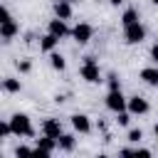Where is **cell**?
Here are the masks:
<instances>
[{
	"mask_svg": "<svg viewBox=\"0 0 158 158\" xmlns=\"http://www.w3.org/2000/svg\"><path fill=\"white\" fill-rule=\"evenodd\" d=\"M10 126H12V133L15 136H25V138H32L35 136V128H32V121L27 114H15L10 118Z\"/></svg>",
	"mask_w": 158,
	"mask_h": 158,
	"instance_id": "obj_1",
	"label": "cell"
},
{
	"mask_svg": "<svg viewBox=\"0 0 158 158\" xmlns=\"http://www.w3.org/2000/svg\"><path fill=\"white\" fill-rule=\"evenodd\" d=\"M79 74H81V79L89 81V84H99V81H101V72H99V64H96L94 57H84V64H81Z\"/></svg>",
	"mask_w": 158,
	"mask_h": 158,
	"instance_id": "obj_2",
	"label": "cell"
},
{
	"mask_svg": "<svg viewBox=\"0 0 158 158\" xmlns=\"http://www.w3.org/2000/svg\"><path fill=\"white\" fill-rule=\"evenodd\" d=\"M123 40H126L128 44H141V42L146 40V27H143L141 22H133V25L123 27Z\"/></svg>",
	"mask_w": 158,
	"mask_h": 158,
	"instance_id": "obj_3",
	"label": "cell"
},
{
	"mask_svg": "<svg viewBox=\"0 0 158 158\" xmlns=\"http://www.w3.org/2000/svg\"><path fill=\"white\" fill-rule=\"evenodd\" d=\"M106 109H109V111H114V114H118V111L128 109V99L121 94V89H116V91H109V94H106Z\"/></svg>",
	"mask_w": 158,
	"mask_h": 158,
	"instance_id": "obj_4",
	"label": "cell"
},
{
	"mask_svg": "<svg viewBox=\"0 0 158 158\" xmlns=\"http://www.w3.org/2000/svg\"><path fill=\"white\" fill-rule=\"evenodd\" d=\"M54 148H59L57 138H49L44 133H42V138L35 141V156H49V153H54Z\"/></svg>",
	"mask_w": 158,
	"mask_h": 158,
	"instance_id": "obj_5",
	"label": "cell"
},
{
	"mask_svg": "<svg viewBox=\"0 0 158 158\" xmlns=\"http://www.w3.org/2000/svg\"><path fill=\"white\" fill-rule=\"evenodd\" d=\"M91 35H94V27H91L89 22H79V25H74V30H72L74 42H79V44H86V42L91 40Z\"/></svg>",
	"mask_w": 158,
	"mask_h": 158,
	"instance_id": "obj_6",
	"label": "cell"
},
{
	"mask_svg": "<svg viewBox=\"0 0 158 158\" xmlns=\"http://www.w3.org/2000/svg\"><path fill=\"white\" fill-rule=\"evenodd\" d=\"M148 101L143 99V96H131L128 99V111L133 114V116H143V114H148Z\"/></svg>",
	"mask_w": 158,
	"mask_h": 158,
	"instance_id": "obj_7",
	"label": "cell"
},
{
	"mask_svg": "<svg viewBox=\"0 0 158 158\" xmlns=\"http://www.w3.org/2000/svg\"><path fill=\"white\" fill-rule=\"evenodd\" d=\"M42 133L49 136V138H57V141H59V136H62L64 131H62V123H59L57 118H47V121L42 123Z\"/></svg>",
	"mask_w": 158,
	"mask_h": 158,
	"instance_id": "obj_8",
	"label": "cell"
},
{
	"mask_svg": "<svg viewBox=\"0 0 158 158\" xmlns=\"http://www.w3.org/2000/svg\"><path fill=\"white\" fill-rule=\"evenodd\" d=\"M17 32H20V27H17V22H15L12 17L0 22V35H2V40H5V42H10V40H12Z\"/></svg>",
	"mask_w": 158,
	"mask_h": 158,
	"instance_id": "obj_9",
	"label": "cell"
},
{
	"mask_svg": "<svg viewBox=\"0 0 158 158\" xmlns=\"http://www.w3.org/2000/svg\"><path fill=\"white\" fill-rule=\"evenodd\" d=\"M49 32L54 35V37H67V35H72V30L67 27V20H62V17H54L52 22H49Z\"/></svg>",
	"mask_w": 158,
	"mask_h": 158,
	"instance_id": "obj_10",
	"label": "cell"
},
{
	"mask_svg": "<svg viewBox=\"0 0 158 158\" xmlns=\"http://www.w3.org/2000/svg\"><path fill=\"white\" fill-rule=\"evenodd\" d=\"M72 126H74V131H79V133H89V131H91V121H89L86 114H74V116H72Z\"/></svg>",
	"mask_w": 158,
	"mask_h": 158,
	"instance_id": "obj_11",
	"label": "cell"
},
{
	"mask_svg": "<svg viewBox=\"0 0 158 158\" xmlns=\"http://www.w3.org/2000/svg\"><path fill=\"white\" fill-rule=\"evenodd\" d=\"M54 17L69 20V17H72V2H69V0H57V2H54Z\"/></svg>",
	"mask_w": 158,
	"mask_h": 158,
	"instance_id": "obj_12",
	"label": "cell"
},
{
	"mask_svg": "<svg viewBox=\"0 0 158 158\" xmlns=\"http://www.w3.org/2000/svg\"><path fill=\"white\" fill-rule=\"evenodd\" d=\"M141 79H143L148 86H158V67H146V69H141Z\"/></svg>",
	"mask_w": 158,
	"mask_h": 158,
	"instance_id": "obj_13",
	"label": "cell"
},
{
	"mask_svg": "<svg viewBox=\"0 0 158 158\" xmlns=\"http://www.w3.org/2000/svg\"><path fill=\"white\" fill-rule=\"evenodd\" d=\"M57 42H59V37H54L52 32H47V35H44V37L40 40V49L49 54V52H54V47H57Z\"/></svg>",
	"mask_w": 158,
	"mask_h": 158,
	"instance_id": "obj_14",
	"label": "cell"
},
{
	"mask_svg": "<svg viewBox=\"0 0 158 158\" xmlns=\"http://www.w3.org/2000/svg\"><path fill=\"white\" fill-rule=\"evenodd\" d=\"M2 89H5L7 94H17V91L22 89V84H20V79H15V77H5V79H2Z\"/></svg>",
	"mask_w": 158,
	"mask_h": 158,
	"instance_id": "obj_15",
	"label": "cell"
},
{
	"mask_svg": "<svg viewBox=\"0 0 158 158\" xmlns=\"http://www.w3.org/2000/svg\"><path fill=\"white\" fill-rule=\"evenodd\" d=\"M57 143H59V151H67V153H69V151H74V143H77V141H74L72 133H62Z\"/></svg>",
	"mask_w": 158,
	"mask_h": 158,
	"instance_id": "obj_16",
	"label": "cell"
},
{
	"mask_svg": "<svg viewBox=\"0 0 158 158\" xmlns=\"http://www.w3.org/2000/svg\"><path fill=\"white\" fill-rule=\"evenodd\" d=\"M133 22H138V10H136V7H128V10L121 15V25L128 27V25H133Z\"/></svg>",
	"mask_w": 158,
	"mask_h": 158,
	"instance_id": "obj_17",
	"label": "cell"
},
{
	"mask_svg": "<svg viewBox=\"0 0 158 158\" xmlns=\"http://www.w3.org/2000/svg\"><path fill=\"white\" fill-rule=\"evenodd\" d=\"M49 64H52V69H57V72H64V67H67V62H64V57H62L59 52H49Z\"/></svg>",
	"mask_w": 158,
	"mask_h": 158,
	"instance_id": "obj_18",
	"label": "cell"
},
{
	"mask_svg": "<svg viewBox=\"0 0 158 158\" xmlns=\"http://www.w3.org/2000/svg\"><path fill=\"white\" fill-rule=\"evenodd\" d=\"M131 116H133V114H131L128 109H123V111L116 114V123H118V126H128V123H131Z\"/></svg>",
	"mask_w": 158,
	"mask_h": 158,
	"instance_id": "obj_19",
	"label": "cell"
},
{
	"mask_svg": "<svg viewBox=\"0 0 158 158\" xmlns=\"http://www.w3.org/2000/svg\"><path fill=\"white\" fill-rule=\"evenodd\" d=\"M106 84H109V91H116V89H121V81H118V77H116V74H109Z\"/></svg>",
	"mask_w": 158,
	"mask_h": 158,
	"instance_id": "obj_20",
	"label": "cell"
},
{
	"mask_svg": "<svg viewBox=\"0 0 158 158\" xmlns=\"http://www.w3.org/2000/svg\"><path fill=\"white\" fill-rule=\"evenodd\" d=\"M7 136H15V133H12L10 121H2V123H0V138H7Z\"/></svg>",
	"mask_w": 158,
	"mask_h": 158,
	"instance_id": "obj_21",
	"label": "cell"
},
{
	"mask_svg": "<svg viewBox=\"0 0 158 158\" xmlns=\"http://www.w3.org/2000/svg\"><path fill=\"white\" fill-rule=\"evenodd\" d=\"M141 138H143V131H141V128H131V131H128V141H131V143H138Z\"/></svg>",
	"mask_w": 158,
	"mask_h": 158,
	"instance_id": "obj_22",
	"label": "cell"
},
{
	"mask_svg": "<svg viewBox=\"0 0 158 158\" xmlns=\"http://www.w3.org/2000/svg\"><path fill=\"white\" fill-rule=\"evenodd\" d=\"M17 69H20V72H22V74H27V72H30V69H32V64H30V62H27V59H22V62H17Z\"/></svg>",
	"mask_w": 158,
	"mask_h": 158,
	"instance_id": "obj_23",
	"label": "cell"
},
{
	"mask_svg": "<svg viewBox=\"0 0 158 158\" xmlns=\"http://www.w3.org/2000/svg\"><path fill=\"white\" fill-rule=\"evenodd\" d=\"M151 59H153V62L158 64V42H156V44L151 47Z\"/></svg>",
	"mask_w": 158,
	"mask_h": 158,
	"instance_id": "obj_24",
	"label": "cell"
},
{
	"mask_svg": "<svg viewBox=\"0 0 158 158\" xmlns=\"http://www.w3.org/2000/svg\"><path fill=\"white\" fill-rule=\"evenodd\" d=\"M109 2H111V5H121L123 0H109Z\"/></svg>",
	"mask_w": 158,
	"mask_h": 158,
	"instance_id": "obj_25",
	"label": "cell"
},
{
	"mask_svg": "<svg viewBox=\"0 0 158 158\" xmlns=\"http://www.w3.org/2000/svg\"><path fill=\"white\" fill-rule=\"evenodd\" d=\"M153 133H156V136H158V123H156V126H153Z\"/></svg>",
	"mask_w": 158,
	"mask_h": 158,
	"instance_id": "obj_26",
	"label": "cell"
},
{
	"mask_svg": "<svg viewBox=\"0 0 158 158\" xmlns=\"http://www.w3.org/2000/svg\"><path fill=\"white\" fill-rule=\"evenodd\" d=\"M151 2H153V5H158V0H151Z\"/></svg>",
	"mask_w": 158,
	"mask_h": 158,
	"instance_id": "obj_27",
	"label": "cell"
},
{
	"mask_svg": "<svg viewBox=\"0 0 158 158\" xmlns=\"http://www.w3.org/2000/svg\"><path fill=\"white\" fill-rule=\"evenodd\" d=\"M69 2H77V0H69Z\"/></svg>",
	"mask_w": 158,
	"mask_h": 158,
	"instance_id": "obj_28",
	"label": "cell"
}]
</instances>
